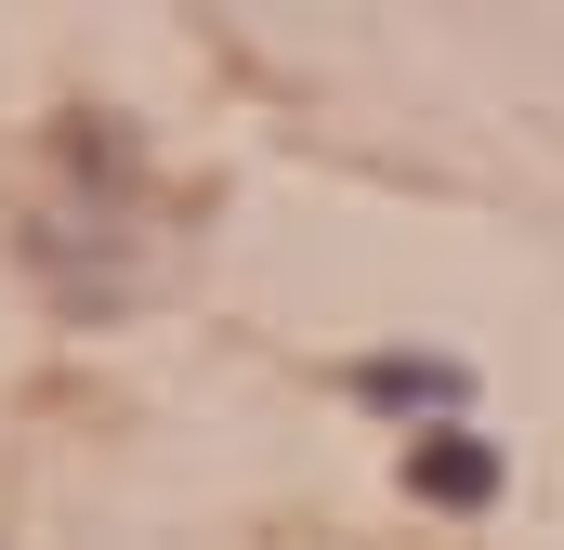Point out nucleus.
Returning a JSON list of instances; mask_svg holds the SVG:
<instances>
[{
    "instance_id": "f257e3e1",
    "label": "nucleus",
    "mask_w": 564,
    "mask_h": 550,
    "mask_svg": "<svg viewBox=\"0 0 564 550\" xmlns=\"http://www.w3.org/2000/svg\"><path fill=\"white\" fill-rule=\"evenodd\" d=\"M421 485L433 498H486V446H421Z\"/></svg>"
}]
</instances>
